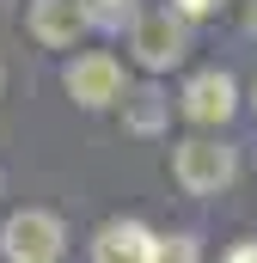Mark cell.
<instances>
[{"label": "cell", "mask_w": 257, "mask_h": 263, "mask_svg": "<svg viewBox=\"0 0 257 263\" xmlns=\"http://www.w3.org/2000/svg\"><path fill=\"white\" fill-rule=\"evenodd\" d=\"M166 117H172V98H166L159 86L123 92V123H128L135 135H159V129H166Z\"/></svg>", "instance_id": "8"}, {"label": "cell", "mask_w": 257, "mask_h": 263, "mask_svg": "<svg viewBox=\"0 0 257 263\" xmlns=\"http://www.w3.org/2000/svg\"><path fill=\"white\" fill-rule=\"evenodd\" d=\"M233 110H239V86H233L227 67H202V73L184 80V92H178V117L196 123V129H221Z\"/></svg>", "instance_id": "5"}, {"label": "cell", "mask_w": 257, "mask_h": 263, "mask_svg": "<svg viewBox=\"0 0 257 263\" xmlns=\"http://www.w3.org/2000/svg\"><path fill=\"white\" fill-rule=\"evenodd\" d=\"M80 6H86V25L92 31H123L141 12V0H80Z\"/></svg>", "instance_id": "9"}, {"label": "cell", "mask_w": 257, "mask_h": 263, "mask_svg": "<svg viewBox=\"0 0 257 263\" xmlns=\"http://www.w3.org/2000/svg\"><path fill=\"white\" fill-rule=\"evenodd\" d=\"M172 178H178L190 196H221V190L239 178V147L221 141V135H184L178 153H172Z\"/></svg>", "instance_id": "1"}, {"label": "cell", "mask_w": 257, "mask_h": 263, "mask_svg": "<svg viewBox=\"0 0 257 263\" xmlns=\"http://www.w3.org/2000/svg\"><path fill=\"white\" fill-rule=\"evenodd\" d=\"M251 117H257V73H251Z\"/></svg>", "instance_id": "13"}, {"label": "cell", "mask_w": 257, "mask_h": 263, "mask_svg": "<svg viewBox=\"0 0 257 263\" xmlns=\"http://www.w3.org/2000/svg\"><path fill=\"white\" fill-rule=\"evenodd\" d=\"M0 92H6V62H0Z\"/></svg>", "instance_id": "14"}, {"label": "cell", "mask_w": 257, "mask_h": 263, "mask_svg": "<svg viewBox=\"0 0 257 263\" xmlns=\"http://www.w3.org/2000/svg\"><path fill=\"white\" fill-rule=\"evenodd\" d=\"M221 263H257V239H233V245L221 251Z\"/></svg>", "instance_id": "11"}, {"label": "cell", "mask_w": 257, "mask_h": 263, "mask_svg": "<svg viewBox=\"0 0 257 263\" xmlns=\"http://www.w3.org/2000/svg\"><path fill=\"white\" fill-rule=\"evenodd\" d=\"M159 251H166V239L135 214H117L92 233V263H159Z\"/></svg>", "instance_id": "6"}, {"label": "cell", "mask_w": 257, "mask_h": 263, "mask_svg": "<svg viewBox=\"0 0 257 263\" xmlns=\"http://www.w3.org/2000/svg\"><path fill=\"white\" fill-rule=\"evenodd\" d=\"M62 86L67 98L80 104V110H111V104H123V62L117 55H104V49H86V55H74L62 67Z\"/></svg>", "instance_id": "4"}, {"label": "cell", "mask_w": 257, "mask_h": 263, "mask_svg": "<svg viewBox=\"0 0 257 263\" xmlns=\"http://www.w3.org/2000/svg\"><path fill=\"white\" fill-rule=\"evenodd\" d=\"M67 251V227L49 208H19L0 227V257L6 263H62Z\"/></svg>", "instance_id": "3"}, {"label": "cell", "mask_w": 257, "mask_h": 263, "mask_svg": "<svg viewBox=\"0 0 257 263\" xmlns=\"http://www.w3.org/2000/svg\"><path fill=\"white\" fill-rule=\"evenodd\" d=\"M172 6H178L184 18H208V12H221L227 0H172Z\"/></svg>", "instance_id": "12"}, {"label": "cell", "mask_w": 257, "mask_h": 263, "mask_svg": "<svg viewBox=\"0 0 257 263\" xmlns=\"http://www.w3.org/2000/svg\"><path fill=\"white\" fill-rule=\"evenodd\" d=\"M25 25H31V37H37L43 49H67V43H74L80 31H92V25H86V6H80V0H31Z\"/></svg>", "instance_id": "7"}, {"label": "cell", "mask_w": 257, "mask_h": 263, "mask_svg": "<svg viewBox=\"0 0 257 263\" xmlns=\"http://www.w3.org/2000/svg\"><path fill=\"white\" fill-rule=\"evenodd\" d=\"M159 263H202V239L196 233H172L166 251H159Z\"/></svg>", "instance_id": "10"}, {"label": "cell", "mask_w": 257, "mask_h": 263, "mask_svg": "<svg viewBox=\"0 0 257 263\" xmlns=\"http://www.w3.org/2000/svg\"><path fill=\"white\" fill-rule=\"evenodd\" d=\"M128 49H135V62L147 67V73H166V67H178L190 55V18H184L178 6H147V12H135Z\"/></svg>", "instance_id": "2"}]
</instances>
